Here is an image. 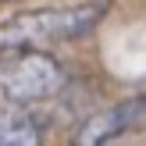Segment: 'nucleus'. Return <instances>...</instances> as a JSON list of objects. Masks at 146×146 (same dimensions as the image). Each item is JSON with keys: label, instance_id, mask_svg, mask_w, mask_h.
Instances as JSON below:
<instances>
[{"label": "nucleus", "instance_id": "obj_1", "mask_svg": "<svg viewBox=\"0 0 146 146\" xmlns=\"http://www.w3.org/2000/svg\"><path fill=\"white\" fill-rule=\"evenodd\" d=\"M107 4L104 0H82V4H61V7H39L0 21V54L11 50H46L57 43H71L89 36L104 21Z\"/></svg>", "mask_w": 146, "mask_h": 146}, {"label": "nucleus", "instance_id": "obj_2", "mask_svg": "<svg viewBox=\"0 0 146 146\" xmlns=\"http://www.w3.org/2000/svg\"><path fill=\"white\" fill-rule=\"evenodd\" d=\"M64 64L46 50H11L0 54V93L7 104H36L64 89Z\"/></svg>", "mask_w": 146, "mask_h": 146}, {"label": "nucleus", "instance_id": "obj_3", "mask_svg": "<svg viewBox=\"0 0 146 146\" xmlns=\"http://www.w3.org/2000/svg\"><path fill=\"white\" fill-rule=\"evenodd\" d=\"M139 125H146V96L121 100V104H114L107 111L86 118L78 125V132H75V146H107V143L118 139V135L132 132Z\"/></svg>", "mask_w": 146, "mask_h": 146}, {"label": "nucleus", "instance_id": "obj_4", "mask_svg": "<svg viewBox=\"0 0 146 146\" xmlns=\"http://www.w3.org/2000/svg\"><path fill=\"white\" fill-rule=\"evenodd\" d=\"M43 143H46V132L36 114H29L18 104L0 107V146H43Z\"/></svg>", "mask_w": 146, "mask_h": 146}]
</instances>
